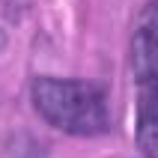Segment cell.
I'll use <instances>...</instances> for the list:
<instances>
[{
  "mask_svg": "<svg viewBox=\"0 0 158 158\" xmlns=\"http://www.w3.org/2000/svg\"><path fill=\"white\" fill-rule=\"evenodd\" d=\"M30 102L48 125L72 137H96L110 128L107 89L96 81L36 78L30 84Z\"/></svg>",
  "mask_w": 158,
  "mask_h": 158,
  "instance_id": "cell-1",
  "label": "cell"
},
{
  "mask_svg": "<svg viewBox=\"0 0 158 158\" xmlns=\"http://www.w3.org/2000/svg\"><path fill=\"white\" fill-rule=\"evenodd\" d=\"M131 72L137 87L158 84V0L146 3L131 30Z\"/></svg>",
  "mask_w": 158,
  "mask_h": 158,
  "instance_id": "cell-2",
  "label": "cell"
},
{
  "mask_svg": "<svg viewBox=\"0 0 158 158\" xmlns=\"http://www.w3.org/2000/svg\"><path fill=\"white\" fill-rule=\"evenodd\" d=\"M137 146L146 158H158V84L140 87V98H137Z\"/></svg>",
  "mask_w": 158,
  "mask_h": 158,
  "instance_id": "cell-3",
  "label": "cell"
}]
</instances>
